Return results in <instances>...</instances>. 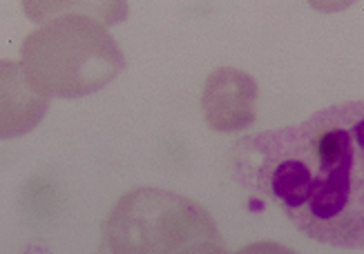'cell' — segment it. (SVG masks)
I'll return each mask as SVG.
<instances>
[{
    "instance_id": "6da1fadb",
    "label": "cell",
    "mask_w": 364,
    "mask_h": 254,
    "mask_svg": "<svg viewBox=\"0 0 364 254\" xmlns=\"http://www.w3.org/2000/svg\"><path fill=\"white\" fill-rule=\"evenodd\" d=\"M232 161L237 181L315 243L364 248V101L237 140Z\"/></svg>"
},
{
    "instance_id": "7a4b0ae2",
    "label": "cell",
    "mask_w": 364,
    "mask_h": 254,
    "mask_svg": "<svg viewBox=\"0 0 364 254\" xmlns=\"http://www.w3.org/2000/svg\"><path fill=\"white\" fill-rule=\"evenodd\" d=\"M23 67L47 96L81 99L121 74L125 60L103 23L60 16L31 31L21 47Z\"/></svg>"
},
{
    "instance_id": "3957f363",
    "label": "cell",
    "mask_w": 364,
    "mask_h": 254,
    "mask_svg": "<svg viewBox=\"0 0 364 254\" xmlns=\"http://www.w3.org/2000/svg\"><path fill=\"white\" fill-rule=\"evenodd\" d=\"M193 210L195 205L177 194L134 189L109 214L105 243L112 252H217L213 243L186 234L188 219L201 214L188 216Z\"/></svg>"
},
{
    "instance_id": "277c9868",
    "label": "cell",
    "mask_w": 364,
    "mask_h": 254,
    "mask_svg": "<svg viewBox=\"0 0 364 254\" xmlns=\"http://www.w3.org/2000/svg\"><path fill=\"white\" fill-rule=\"evenodd\" d=\"M50 107L43 94L23 67V62L0 60V140L31 132Z\"/></svg>"
},
{
    "instance_id": "5b68a950",
    "label": "cell",
    "mask_w": 364,
    "mask_h": 254,
    "mask_svg": "<svg viewBox=\"0 0 364 254\" xmlns=\"http://www.w3.org/2000/svg\"><path fill=\"white\" fill-rule=\"evenodd\" d=\"M23 11L34 23L60 16H90L103 25H117L128 16V0H23Z\"/></svg>"
},
{
    "instance_id": "8992f818",
    "label": "cell",
    "mask_w": 364,
    "mask_h": 254,
    "mask_svg": "<svg viewBox=\"0 0 364 254\" xmlns=\"http://www.w3.org/2000/svg\"><path fill=\"white\" fill-rule=\"evenodd\" d=\"M309 3L320 11H338V9L349 7L353 0H309Z\"/></svg>"
}]
</instances>
